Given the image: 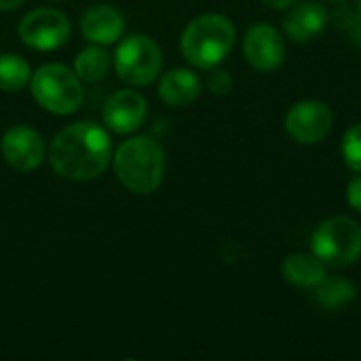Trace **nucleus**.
<instances>
[{
  "label": "nucleus",
  "instance_id": "obj_2",
  "mask_svg": "<svg viewBox=\"0 0 361 361\" xmlns=\"http://www.w3.org/2000/svg\"><path fill=\"white\" fill-rule=\"evenodd\" d=\"M235 23L226 15L205 13L195 17L184 27L180 38V51L190 66L199 70H212L228 57L235 47Z\"/></svg>",
  "mask_w": 361,
  "mask_h": 361
},
{
  "label": "nucleus",
  "instance_id": "obj_19",
  "mask_svg": "<svg viewBox=\"0 0 361 361\" xmlns=\"http://www.w3.org/2000/svg\"><path fill=\"white\" fill-rule=\"evenodd\" d=\"M341 154H343L345 165H347L351 171L361 173V123L351 125V127L343 133V140H341Z\"/></svg>",
  "mask_w": 361,
  "mask_h": 361
},
{
  "label": "nucleus",
  "instance_id": "obj_12",
  "mask_svg": "<svg viewBox=\"0 0 361 361\" xmlns=\"http://www.w3.org/2000/svg\"><path fill=\"white\" fill-rule=\"evenodd\" d=\"M146 99L133 89L114 91L104 104V123L114 133H131L146 118Z\"/></svg>",
  "mask_w": 361,
  "mask_h": 361
},
{
  "label": "nucleus",
  "instance_id": "obj_24",
  "mask_svg": "<svg viewBox=\"0 0 361 361\" xmlns=\"http://www.w3.org/2000/svg\"><path fill=\"white\" fill-rule=\"evenodd\" d=\"M23 0H0V11H13L21 4Z\"/></svg>",
  "mask_w": 361,
  "mask_h": 361
},
{
  "label": "nucleus",
  "instance_id": "obj_16",
  "mask_svg": "<svg viewBox=\"0 0 361 361\" xmlns=\"http://www.w3.org/2000/svg\"><path fill=\"white\" fill-rule=\"evenodd\" d=\"M313 298L324 311H343L357 298V286L343 275H326L315 288Z\"/></svg>",
  "mask_w": 361,
  "mask_h": 361
},
{
  "label": "nucleus",
  "instance_id": "obj_21",
  "mask_svg": "<svg viewBox=\"0 0 361 361\" xmlns=\"http://www.w3.org/2000/svg\"><path fill=\"white\" fill-rule=\"evenodd\" d=\"M347 203L351 205V209L361 214V173L353 176L347 184Z\"/></svg>",
  "mask_w": 361,
  "mask_h": 361
},
{
  "label": "nucleus",
  "instance_id": "obj_25",
  "mask_svg": "<svg viewBox=\"0 0 361 361\" xmlns=\"http://www.w3.org/2000/svg\"><path fill=\"white\" fill-rule=\"evenodd\" d=\"M330 2H343V0H330Z\"/></svg>",
  "mask_w": 361,
  "mask_h": 361
},
{
  "label": "nucleus",
  "instance_id": "obj_5",
  "mask_svg": "<svg viewBox=\"0 0 361 361\" xmlns=\"http://www.w3.org/2000/svg\"><path fill=\"white\" fill-rule=\"evenodd\" d=\"M34 99L53 114L66 116L80 108L85 91L76 72L61 63H47L38 68L30 78Z\"/></svg>",
  "mask_w": 361,
  "mask_h": 361
},
{
  "label": "nucleus",
  "instance_id": "obj_15",
  "mask_svg": "<svg viewBox=\"0 0 361 361\" xmlns=\"http://www.w3.org/2000/svg\"><path fill=\"white\" fill-rule=\"evenodd\" d=\"M159 95L167 106L184 108L201 95V78L188 68H176L161 76Z\"/></svg>",
  "mask_w": 361,
  "mask_h": 361
},
{
  "label": "nucleus",
  "instance_id": "obj_8",
  "mask_svg": "<svg viewBox=\"0 0 361 361\" xmlns=\"http://www.w3.org/2000/svg\"><path fill=\"white\" fill-rule=\"evenodd\" d=\"M243 57L258 72H273L283 66L288 57L286 38L277 25L269 21H256L243 36Z\"/></svg>",
  "mask_w": 361,
  "mask_h": 361
},
{
  "label": "nucleus",
  "instance_id": "obj_10",
  "mask_svg": "<svg viewBox=\"0 0 361 361\" xmlns=\"http://www.w3.org/2000/svg\"><path fill=\"white\" fill-rule=\"evenodd\" d=\"M330 21V11L319 0H300L288 8L281 27L288 40L296 44H309L324 34Z\"/></svg>",
  "mask_w": 361,
  "mask_h": 361
},
{
  "label": "nucleus",
  "instance_id": "obj_18",
  "mask_svg": "<svg viewBox=\"0 0 361 361\" xmlns=\"http://www.w3.org/2000/svg\"><path fill=\"white\" fill-rule=\"evenodd\" d=\"M30 78H32V72L25 59L13 53L0 55V91L17 93L30 82Z\"/></svg>",
  "mask_w": 361,
  "mask_h": 361
},
{
  "label": "nucleus",
  "instance_id": "obj_20",
  "mask_svg": "<svg viewBox=\"0 0 361 361\" xmlns=\"http://www.w3.org/2000/svg\"><path fill=\"white\" fill-rule=\"evenodd\" d=\"M207 89L212 95H226L233 89V76L226 70L212 68V74L207 78Z\"/></svg>",
  "mask_w": 361,
  "mask_h": 361
},
{
  "label": "nucleus",
  "instance_id": "obj_17",
  "mask_svg": "<svg viewBox=\"0 0 361 361\" xmlns=\"http://www.w3.org/2000/svg\"><path fill=\"white\" fill-rule=\"evenodd\" d=\"M108 70H110V55L99 47H87L74 59V72L85 82L102 80L108 74Z\"/></svg>",
  "mask_w": 361,
  "mask_h": 361
},
{
  "label": "nucleus",
  "instance_id": "obj_9",
  "mask_svg": "<svg viewBox=\"0 0 361 361\" xmlns=\"http://www.w3.org/2000/svg\"><path fill=\"white\" fill-rule=\"evenodd\" d=\"M68 36L70 21L57 8H36L19 21V38L36 51H55L66 44Z\"/></svg>",
  "mask_w": 361,
  "mask_h": 361
},
{
  "label": "nucleus",
  "instance_id": "obj_4",
  "mask_svg": "<svg viewBox=\"0 0 361 361\" xmlns=\"http://www.w3.org/2000/svg\"><path fill=\"white\" fill-rule=\"evenodd\" d=\"M311 252L330 267H351L361 258V224L351 216H330L311 233Z\"/></svg>",
  "mask_w": 361,
  "mask_h": 361
},
{
  "label": "nucleus",
  "instance_id": "obj_7",
  "mask_svg": "<svg viewBox=\"0 0 361 361\" xmlns=\"http://www.w3.org/2000/svg\"><path fill=\"white\" fill-rule=\"evenodd\" d=\"M286 133L302 146L324 142L334 127V112L322 99H300L286 114Z\"/></svg>",
  "mask_w": 361,
  "mask_h": 361
},
{
  "label": "nucleus",
  "instance_id": "obj_13",
  "mask_svg": "<svg viewBox=\"0 0 361 361\" xmlns=\"http://www.w3.org/2000/svg\"><path fill=\"white\" fill-rule=\"evenodd\" d=\"M80 30L87 40L95 44H112L125 30L123 15L110 4H93L80 21Z\"/></svg>",
  "mask_w": 361,
  "mask_h": 361
},
{
  "label": "nucleus",
  "instance_id": "obj_11",
  "mask_svg": "<svg viewBox=\"0 0 361 361\" xmlns=\"http://www.w3.org/2000/svg\"><path fill=\"white\" fill-rule=\"evenodd\" d=\"M2 157L17 171H32L44 159L40 133L27 125H15L2 135Z\"/></svg>",
  "mask_w": 361,
  "mask_h": 361
},
{
  "label": "nucleus",
  "instance_id": "obj_3",
  "mask_svg": "<svg viewBox=\"0 0 361 361\" xmlns=\"http://www.w3.org/2000/svg\"><path fill=\"white\" fill-rule=\"evenodd\" d=\"M112 161L118 182L135 195L154 192L165 178V152L146 135L123 142Z\"/></svg>",
  "mask_w": 361,
  "mask_h": 361
},
{
  "label": "nucleus",
  "instance_id": "obj_6",
  "mask_svg": "<svg viewBox=\"0 0 361 361\" xmlns=\"http://www.w3.org/2000/svg\"><path fill=\"white\" fill-rule=\"evenodd\" d=\"M114 68L121 80L133 87L150 85L163 68V53L159 44L146 34H133L121 40L114 51Z\"/></svg>",
  "mask_w": 361,
  "mask_h": 361
},
{
  "label": "nucleus",
  "instance_id": "obj_1",
  "mask_svg": "<svg viewBox=\"0 0 361 361\" xmlns=\"http://www.w3.org/2000/svg\"><path fill=\"white\" fill-rule=\"evenodd\" d=\"M112 159V144L104 127L91 121L61 129L49 148V163L59 178L85 182L102 176Z\"/></svg>",
  "mask_w": 361,
  "mask_h": 361
},
{
  "label": "nucleus",
  "instance_id": "obj_22",
  "mask_svg": "<svg viewBox=\"0 0 361 361\" xmlns=\"http://www.w3.org/2000/svg\"><path fill=\"white\" fill-rule=\"evenodd\" d=\"M296 2H300V0H262V4L269 6V8H273V11H288Z\"/></svg>",
  "mask_w": 361,
  "mask_h": 361
},
{
  "label": "nucleus",
  "instance_id": "obj_23",
  "mask_svg": "<svg viewBox=\"0 0 361 361\" xmlns=\"http://www.w3.org/2000/svg\"><path fill=\"white\" fill-rule=\"evenodd\" d=\"M353 23H355V25H361V0H355V6H353V19H351V25H353ZM351 25H349V27H351ZM349 27H347V30H349Z\"/></svg>",
  "mask_w": 361,
  "mask_h": 361
},
{
  "label": "nucleus",
  "instance_id": "obj_14",
  "mask_svg": "<svg viewBox=\"0 0 361 361\" xmlns=\"http://www.w3.org/2000/svg\"><path fill=\"white\" fill-rule=\"evenodd\" d=\"M281 275L294 288L313 290L328 275V264L313 252H294L283 258Z\"/></svg>",
  "mask_w": 361,
  "mask_h": 361
}]
</instances>
